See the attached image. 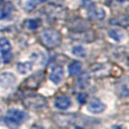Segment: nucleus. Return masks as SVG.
Segmentation results:
<instances>
[{
  "mask_svg": "<svg viewBox=\"0 0 129 129\" xmlns=\"http://www.w3.org/2000/svg\"><path fill=\"white\" fill-rule=\"evenodd\" d=\"M113 64L109 62L104 63H96L94 66L91 67V74L92 76H94L95 78H104L109 77V76L113 75V70L116 68H112Z\"/></svg>",
  "mask_w": 129,
  "mask_h": 129,
  "instance_id": "3",
  "label": "nucleus"
},
{
  "mask_svg": "<svg viewBox=\"0 0 129 129\" xmlns=\"http://www.w3.org/2000/svg\"><path fill=\"white\" fill-rule=\"evenodd\" d=\"M73 54L77 57H85L86 56V49L84 47H80V45H77V47H74L73 48Z\"/></svg>",
  "mask_w": 129,
  "mask_h": 129,
  "instance_id": "19",
  "label": "nucleus"
},
{
  "mask_svg": "<svg viewBox=\"0 0 129 129\" xmlns=\"http://www.w3.org/2000/svg\"><path fill=\"white\" fill-rule=\"evenodd\" d=\"M0 52L2 53L5 62H9L11 59V45L7 39H0Z\"/></svg>",
  "mask_w": 129,
  "mask_h": 129,
  "instance_id": "8",
  "label": "nucleus"
},
{
  "mask_svg": "<svg viewBox=\"0 0 129 129\" xmlns=\"http://www.w3.org/2000/svg\"><path fill=\"white\" fill-rule=\"evenodd\" d=\"M2 4H4V0H0V7H2Z\"/></svg>",
  "mask_w": 129,
  "mask_h": 129,
  "instance_id": "22",
  "label": "nucleus"
},
{
  "mask_svg": "<svg viewBox=\"0 0 129 129\" xmlns=\"http://www.w3.org/2000/svg\"><path fill=\"white\" fill-rule=\"evenodd\" d=\"M39 39H40V42L48 49H53V48L60 45L61 40H62L61 34L56 29L51 28L44 29L43 32H41Z\"/></svg>",
  "mask_w": 129,
  "mask_h": 129,
  "instance_id": "1",
  "label": "nucleus"
},
{
  "mask_svg": "<svg viewBox=\"0 0 129 129\" xmlns=\"http://www.w3.org/2000/svg\"><path fill=\"white\" fill-rule=\"evenodd\" d=\"M86 99H87V95H85V94H80V95L78 96V100H79L80 103H84L85 101H86Z\"/></svg>",
  "mask_w": 129,
  "mask_h": 129,
  "instance_id": "20",
  "label": "nucleus"
},
{
  "mask_svg": "<svg viewBox=\"0 0 129 129\" xmlns=\"http://www.w3.org/2000/svg\"><path fill=\"white\" fill-rule=\"evenodd\" d=\"M43 78H44V73L43 71H38V73L33 74L32 76L27 77L23 83V87L26 89H36L40 84L42 83Z\"/></svg>",
  "mask_w": 129,
  "mask_h": 129,
  "instance_id": "4",
  "label": "nucleus"
},
{
  "mask_svg": "<svg viewBox=\"0 0 129 129\" xmlns=\"http://www.w3.org/2000/svg\"><path fill=\"white\" fill-rule=\"evenodd\" d=\"M6 119L11 123H15V125H19V123L24 122L27 119V114L25 112L20 111L17 109H10L7 111L6 114Z\"/></svg>",
  "mask_w": 129,
  "mask_h": 129,
  "instance_id": "6",
  "label": "nucleus"
},
{
  "mask_svg": "<svg viewBox=\"0 0 129 129\" xmlns=\"http://www.w3.org/2000/svg\"><path fill=\"white\" fill-rule=\"evenodd\" d=\"M87 109H88L89 112H92V113H101V112H103L105 109H107V107H105V104L103 102H101L100 100H92L91 102L88 103V105H87Z\"/></svg>",
  "mask_w": 129,
  "mask_h": 129,
  "instance_id": "10",
  "label": "nucleus"
},
{
  "mask_svg": "<svg viewBox=\"0 0 129 129\" xmlns=\"http://www.w3.org/2000/svg\"><path fill=\"white\" fill-rule=\"evenodd\" d=\"M82 68H83V66L79 61H73V62L69 64L68 70H69V74H70L71 76H77L80 74Z\"/></svg>",
  "mask_w": 129,
  "mask_h": 129,
  "instance_id": "14",
  "label": "nucleus"
},
{
  "mask_svg": "<svg viewBox=\"0 0 129 129\" xmlns=\"http://www.w3.org/2000/svg\"><path fill=\"white\" fill-rule=\"evenodd\" d=\"M119 1H125V0H119Z\"/></svg>",
  "mask_w": 129,
  "mask_h": 129,
  "instance_id": "23",
  "label": "nucleus"
},
{
  "mask_svg": "<svg viewBox=\"0 0 129 129\" xmlns=\"http://www.w3.org/2000/svg\"><path fill=\"white\" fill-rule=\"evenodd\" d=\"M16 83V77L10 73H4L0 76V86L4 88H8V87L13 86Z\"/></svg>",
  "mask_w": 129,
  "mask_h": 129,
  "instance_id": "9",
  "label": "nucleus"
},
{
  "mask_svg": "<svg viewBox=\"0 0 129 129\" xmlns=\"http://www.w3.org/2000/svg\"><path fill=\"white\" fill-rule=\"evenodd\" d=\"M109 36L111 39H113L114 41L119 42V41H121L123 38H125V34H123L122 32H120V31H117V29H110L109 31Z\"/></svg>",
  "mask_w": 129,
  "mask_h": 129,
  "instance_id": "16",
  "label": "nucleus"
},
{
  "mask_svg": "<svg viewBox=\"0 0 129 129\" xmlns=\"http://www.w3.org/2000/svg\"><path fill=\"white\" fill-rule=\"evenodd\" d=\"M49 78L52 83H54V84H59L63 78L62 68H60V67H54V68L51 70V73H50Z\"/></svg>",
  "mask_w": 129,
  "mask_h": 129,
  "instance_id": "12",
  "label": "nucleus"
},
{
  "mask_svg": "<svg viewBox=\"0 0 129 129\" xmlns=\"http://www.w3.org/2000/svg\"><path fill=\"white\" fill-rule=\"evenodd\" d=\"M70 38L78 41V42L89 43L95 40V33L91 29H88V31H84V29L83 31H75L70 34Z\"/></svg>",
  "mask_w": 129,
  "mask_h": 129,
  "instance_id": "5",
  "label": "nucleus"
},
{
  "mask_svg": "<svg viewBox=\"0 0 129 129\" xmlns=\"http://www.w3.org/2000/svg\"><path fill=\"white\" fill-rule=\"evenodd\" d=\"M45 10H47V13L49 14L50 16H53V17H62L63 16V8L60 6H56V5H50V6H48L47 8H45ZM47 14V15H48Z\"/></svg>",
  "mask_w": 129,
  "mask_h": 129,
  "instance_id": "13",
  "label": "nucleus"
},
{
  "mask_svg": "<svg viewBox=\"0 0 129 129\" xmlns=\"http://www.w3.org/2000/svg\"><path fill=\"white\" fill-rule=\"evenodd\" d=\"M89 17L95 20H102L105 17V11L102 8H94L89 13Z\"/></svg>",
  "mask_w": 129,
  "mask_h": 129,
  "instance_id": "15",
  "label": "nucleus"
},
{
  "mask_svg": "<svg viewBox=\"0 0 129 129\" xmlns=\"http://www.w3.org/2000/svg\"><path fill=\"white\" fill-rule=\"evenodd\" d=\"M41 25L40 19H27L25 20V27L27 29H36Z\"/></svg>",
  "mask_w": 129,
  "mask_h": 129,
  "instance_id": "17",
  "label": "nucleus"
},
{
  "mask_svg": "<svg viewBox=\"0 0 129 129\" xmlns=\"http://www.w3.org/2000/svg\"><path fill=\"white\" fill-rule=\"evenodd\" d=\"M54 105L60 110H67L71 105V100L67 95H59L54 100Z\"/></svg>",
  "mask_w": 129,
  "mask_h": 129,
  "instance_id": "11",
  "label": "nucleus"
},
{
  "mask_svg": "<svg viewBox=\"0 0 129 129\" xmlns=\"http://www.w3.org/2000/svg\"><path fill=\"white\" fill-rule=\"evenodd\" d=\"M76 117L75 114H69V113H58L53 116V120L59 127L67 128L75 121Z\"/></svg>",
  "mask_w": 129,
  "mask_h": 129,
  "instance_id": "7",
  "label": "nucleus"
},
{
  "mask_svg": "<svg viewBox=\"0 0 129 129\" xmlns=\"http://www.w3.org/2000/svg\"><path fill=\"white\" fill-rule=\"evenodd\" d=\"M47 99L39 94L27 95L23 99V104L31 110H41L47 105Z\"/></svg>",
  "mask_w": 129,
  "mask_h": 129,
  "instance_id": "2",
  "label": "nucleus"
},
{
  "mask_svg": "<svg viewBox=\"0 0 129 129\" xmlns=\"http://www.w3.org/2000/svg\"><path fill=\"white\" fill-rule=\"evenodd\" d=\"M112 129H126V127L122 125H114L113 127H112Z\"/></svg>",
  "mask_w": 129,
  "mask_h": 129,
  "instance_id": "21",
  "label": "nucleus"
},
{
  "mask_svg": "<svg viewBox=\"0 0 129 129\" xmlns=\"http://www.w3.org/2000/svg\"><path fill=\"white\" fill-rule=\"evenodd\" d=\"M32 66H33L32 62H22V63H18L17 70L19 71L20 74H27L32 69Z\"/></svg>",
  "mask_w": 129,
  "mask_h": 129,
  "instance_id": "18",
  "label": "nucleus"
}]
</instances>
